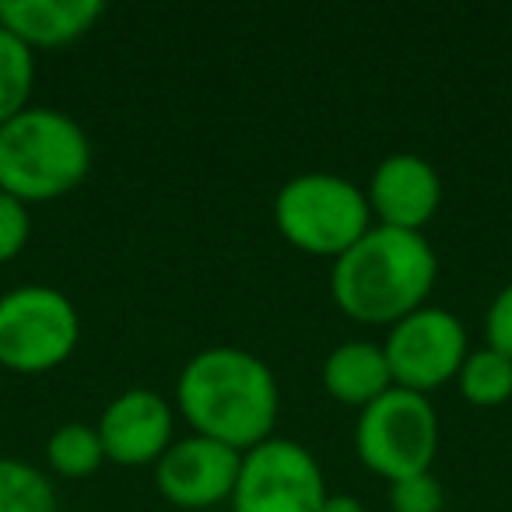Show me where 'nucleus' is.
Masks as SVG:
<instances>
[{
    "mask_svg": "<svg viewBox=\"0 0 512 512\" xmlns=\"http://www.w3.org/2000/svg\"><path fill=\"white\" fill-rule=\"evenodd\" d=\"M176 400L193 432L221 446L253 449L271 439L278 421V379L264 358L242 348H207L186 362Z\"/></svg>",
    "mask_w": 512,
    "mask_h": 512,
    "instance_id": "obj_1",
    "label": "nucleus"
},
{
    "mask_svg": "<svg viewBox=\"0 0 512 512\" xmlns=\"http://www.w3.org/2000/svg\"><path fill=\"white\" fill-rule=\"evenodd\" d=\"M435 274L439 264L425 235L376 225L334 260L330 295L358 323H400L425 306Z\"/></svg>",
    "mask_w": 512,
    "mask_h": 512,
    "instance_id": "obj_2",
    "label": "nucleus"
},
{
    "mask_svg": "<svg viewBox=\"0 0 512 512\" xmlns=\"http://www.w3.org/2000/svg\"><path fill=\"white\" fill-rule=\"evenodd\" d=\"M92 169V144L78 120L57 109H25L0 127V190L22 204L71 193Z\"/></svg>",
    "mask_w": 512,
    "mask_h": 512,
    "instance_id": "obj_3",
    "label": "nucleus"
},
{
    "mask_svg": "<svg viewBox=\"0 0 512 512\" xmlns=\"http://www.w3.org/2000/svg\"><path fill=\"white\" fill-rule=\"evenodd\" d=\"M274 225L302 253L341 256L369 232V197L330 172H306L281 186Z\"/></svg>",
    "mask_w": 512,
    "mask_h": 512,
    "instance_id": "obj_4",
    "label": "nucleus"
},
{
    "mask_svg": "<svg viewBox=\"0 0 512 512\" xmlns=\"http://www.w3.org/2000/svg\"><path fill=\"white\" fill-rule=\"evenodd\" d=\"M358 460L386 481L425 474L439 449V418L425 393L386 390L379 400L362 407L355 428Z\"/></svg>",
    "mask_w": 512,
    "mask_h": 512,
    "instance_id": "obj_5",
    "label": "nucleus"
},
{
    "mask_svg": "<svg viewBox=\"0 0 512 512\" xmlns=\"http://www.w3.org/2000/svg\"><path fill=\"white\" fill-rule=\"evenodd\" d=\"M81 320L64 292L46 285L15 288L0 299V365L39 376L71 358Z\"/></svg>",
    "mask_w": 512,
    "mask_h": 512,
    "instance_id": "obj_6",
    "label": "nucleus"
},
{
    "mask_svg": "<svg viewBox=\"0 0 512 512\" xmlns=\"http://www.w3.org/2000/svg\"><path fill=\"white\" fill-rule=\"evenodd\" d=\"M235 512H320L327 502L320 463L292 439H267L242 456Z\"/></svg>",
    "mask_w": 512,
    "mask_h": 512,
    "instance_id": "obj_7",
    "label": "nucleus"
},
{
    "mask_svg": "<svg viewBox=\"0 0 512 512\" xmlns=\"http://www.w3.org/2000/svg\"><path fill=\"white\" fill-rule=\"evenodd\" d=\"M383 355L390 362L393 386L428 393L460 376L467 358V330L446 309H414L411 316L393 323Z\"/></svg>",
    "mask_w": 512,
    "mask_h": 512,
    "instance_id": "obj_8",
    "label": "nucleus"
},
{
    "mask_svg": "<svg viewBox=\"0 0 512 512\" xmlns=\"http://www.w3.org/2000/svg\"><path fill=\"white\" fill-rule=\"evenodd\" d=\"M239 467L242 453L214 439H204V435H193V439L165 449L155 470V484L179 509H207V505L232 498Z\"/></svg>",
    "mask_w": 512,
    "mask_h": 512,
    "instance_id": "obj_9",
    "label": "nucleus"
},
{
    "mask_svg": "<svg viewBox=\"0 0 512 512\" xmlns=\"http://www.w3.org/2000/svg\"><path fill=\"white\" fill-rule=\"evenodd\" d=\"M99 439L106 460L123 467H144L172 446V407L155 390H127L102 411Z\"/></svg>",
    "mask_w": 512,
    "mask_h": 512,
    "instance_id": "obj_10",
    "label": "nucleus"
},
{
    "mask_svg": "<svg viewBox=\"0 0 512 512\" xmlns=\"http://www.w3.org/2000/svg\"><path fill=\"white\" fill-rule=\"evenodd\" d=\"M442 200L439 172L418 155H390L369 186V211L379 225L400 232H421Z\"/></svg>",
    "mask_w": 512,
    "mask_h": 512,
    "instance_id": "obj_11",
    "label": "nucleus"
},
{
    "mask_svg": "<svg viewBox=\"0 0 512 512\" xmlns=\"http://www.w3.org/2000/svg\"><path fill=\"white\" fill-rule=\"evenodd\" d=\"M102 15V0H0V25L29 50L74 43L92 32Z\"/></svg>",
    "mask_w": 512,
    "mask_h": 512,
    "instance_id": "obj_12",
    "label": "nucleus"
},
{
    "mask_svg": "<svg viewBox=\"0 0 512 512\" xmlns=\"http://www.w3.org/2000/svg\"><path fill=\"white\" fill-rule=\"evenodd\" d=\"M323 386L341 404L369 407L386 390H393L390 362H386L383 348H376V344H341V348L330 351L327 365H323Z\"/></svg>",
    "mask_w": 512,
    "mask_h": 512,
    "instance_id": "obj_13",
    "label": "nucleus"
},
{
    "mask_svg": "<svg viewBox=\"0 0 512 512\" xmlns=\"http://www.w3.org/2000/svg\"><path fill=\"white\" fill-rule=\"evenodd\" d=\"M460 393L474 407H498L512 397V362L495 348L474 351L460 365Z\"/></svg>",
    "mask_w": 512,
    "mask_h": 512,
    "instance_id": "obj_14",
    "label": "nucleus"
},
{
    "mask_svg": "<svg viewBox=\"0 0 512 512\" xmlns=\"http://www.w3.org/2000/svg\"><path fill=\"white\" fill-rule=\"evenodd\" d=\"M32 81H36V57L22 39L0 25V127L29 109Z\"/></svg>",
    "mask_w": 512,
    "mask_h": 512,
    "instance_id": "obj_15",
    "label": "nucleus"
},
{
    "mask_svg": "<svg viewBox=\"0 0 512 512\" xmlns=\"http://www.w3.org/2000/svg\"><path fill=\"white\" fill-rule=\"evenodd\" d=\"M46 460L57 470L60 477H88L99 470V463L106 460V449H102L99 428H88L81 421L71 425H60L57 432L46 442Z\"/></svg>",
    "mask_w": 512,
    "mask_h": 512,
    "instance_id": "obj_16",
    "label": "nucleus"
},
{
    "mask_svg": "<svg viewBox=\"0 0 512 512\" xmlns=\"http://www.w3.org/2000/svg\"><path fill=\"white\" fill-rule=\"evenodd\" d=\"M0 512H57V491L50 477L22 460L0 456Z\"/></svg>",
    "mask_w": 512,
    "mask_h": 512,
    "instance_id": "obj_17",
    "label": "nucleus"
},
{
    "mask_svg": "<svg viewBox=\"0 0 512 512\" xmlns=\"http://www.w3.org/2000/svg\"><path fill=\"white\" fill-rule=\"evenodd\" d=\"M446 491L432 474H411L390 481V509L393 512H442Z\"/></svg>",
    "mask_w": 512,
    "mask_h": 512,
    "instance_id": "obj_18",
    "label": "nucleus"
},
{
    "mask_svg": "<svg viewBox=\"0 0 512 512\" xmlns=\"http://www.w3.org/2000/svg\"><path fill=\"white\" fill-rule=\"evenodd\" d=\"M29 232V204L0 190V264H8V260H15L22 253L25 242H29Z\"/></svg>",
    "mask_w": 512,
    "mask_h": 512,
    "instance_id": "obj_19",
    "label": "nucleus"
},
{
    "mask_svg": "<svg viewBox=\"0 0 512 512\" xmlns=\"http://www.w3.org/2000/svg\"><path fill=\"white\" fill-rule=\"evenodd\" d=\"M484 330H488V348L502 351V355L512 362V285L495 295Z\"/></svg>",
    "mask_w": 512,
    "mask_h": 512,
    "instance_id": "obj_20",
    "label": "nucleus"
},
{
    "mask_svg": "<svg viewBox=\"0 0 512 512\" xmlns=\"http://www.w3.org/2000/svg\"><path fill=\"white\" fill-rule=\"evenodd\" d=\"M320 512H365V505L355 495H327Z\"/></svg>",
    "mask_w": 512,
    "mask_h": 512,
    "instance_id": "obj_21",
    "label": "nucleus"
}]
</instances>
